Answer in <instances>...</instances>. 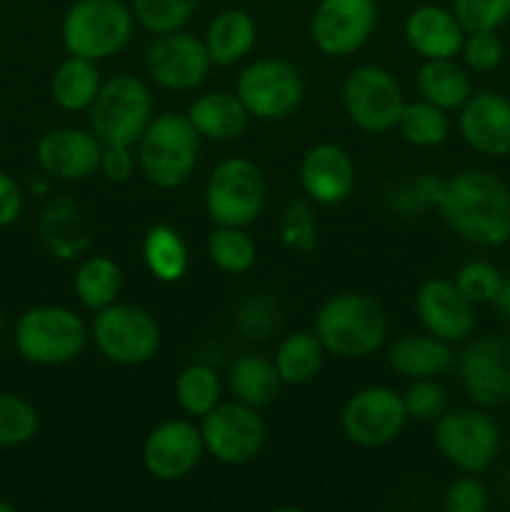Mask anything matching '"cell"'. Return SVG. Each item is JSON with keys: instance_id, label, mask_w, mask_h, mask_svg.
I'll list each match as a JSON object with an SVG mask.
<instances>
[{"instance_id": "obj_5", "label": "cell", "mask_w": 510, "mask_h": 512, "mask_svg": "<svg viewBox=\"0 0 510 512\" xmlns=\"http://www.w3.org/2000/svg\"><path fill=\"white\" fill-rule=\"evenodd\" d=\"M133 10L120 0H75L63 18V48L75 58L108 60L133 38Z\"/></svg>"}, {"instance_id": "obj_19", "label": "cell", "mask_w": 510, "mask_h": 512, "mask_svg": "<svg viewBox=\"0 0 510 512\" xmlns=\"http://www.w3.org/2000/svg\"><path fill=\"white\" fill-rule=\"evenodd\" d=\"M415 310L423 328L445 343H460L475 328V305L460 293L455 280H425L415 293Z\"/></svg>"}, {"instance_id": "obj_28", "label": "cell", "mask_w": 510, "mask_h": 512, "mask_svg": "<svg viewBox=\"0 0 510 512\" xmlns=\"http://www.w3.org/2000/svg\"><path fill=\"white\" fill-rule=\"evenodd\" d=\"M418 90L420 98L443 110H460L473 95L470 75L463 65L455 63V58L425 60L418 70Z\"/></svg>"}, {"instance_id": "obj_24", "label": "cell", "mask_w": 510, "mask_h": 512, "mask_svg": "<svg viewBox=\"0 0 510 512\" xmlns=\"http://www.w3.org/2000/svg\"><path fill=\"white\" fill-rule=\"evenodd\" d=\"M388 365L400 378H438L453 365V350H450V343L430 333L400 335L388 348Z\"/></svg>"}, {"instance_id": "obj_13", "label": "cell", "mask_w": 510, "mask_h": 512, "mask_svg": "<svg viewBox=\"0 0 510 512\" xmlns=\"http://www.w3.org/2000/svg\"><path fill=\"white\" fill-rule=\"evenodd\" d=\"M408 420L403 395L385 385H368L353 393L340 415L345 438L360 448H383L393 443Z\"/></svg>"}, {"instance_id": "obj_21", "label": "cell", "mask_w": 510, "mask_h": 512, "mask_svg": "<svg viewBox=\"0 0 510 512\" xmlns=\"http://www.w3.org/2000/svg\"><path fill=\"white\" fill-rule=\"evenodd\" d=\"M300 188L315 205H338L355 188V163L348 150L318 143L300 160Z\"/></svg>"}, {"instance_id": "obj_41", "label": "cell", "mask_w": 510, "mask_h": 512, "mask_svg": "<svg viewBox=\"0 0 510 512\" xmlns=\"http://www.w3.org/2000/svg\"><path fill=\"white\" fill-rule=\"evenodd\" d=\"M443 508L448 512H485L488 510V488L475 473H465L453 480L445 490Z\"/></svg>"}, {"instance_id": "obj_43", "label": "cell", "mask_w": 510, "mask_h": 512, "mask_svg": "<svg viewBox=\"0 0 510 512\" xmlns=\"http://www.w3.org/2000/svg\"><path fill=\"white\" fill-rule=\"evenodd\" d=\"M23 188L13 175L0 170V228H8L23 213Z\"/></svg>"}, {"instance_id": "obj_7", "label": "cell", "mask_w": 510, "mask_h": 512, "mask_svg": "<svg viewBox=\"0 0 510 512\" xmlns=\"http://www.w3.org/2000/svg\"><path fill=\"white\" fill-rule=\"evenodd\" d=\"M90 338L105 360L115 365L150 363L160 350V325L148 310L128 303H110L95 310Z\"/></svg>"}, {"instance_id": "obj_4", "label": "cell", "mask_w": 510, "mask_h": 512, "mask_svg": "<svg viewBox=\"0 0 510 512\" xmlns=\"http://www.w3.org/2000/svg\"><path fill=\"white\" fill-rule=\"evenodd\" d=\"M90 328L65 305H35L18 318L13 330L15 350L23 360L43 368L65 365L88 345Z\"/></svg>"}, {"instance_id": "obj_12", "label": "cell", "mask_w": 510, "mask_h": 512, "mask_svg": "<svg viewBox=\"0 0 510 512\" xmlns=\"http://www.w3.org/2000/svg\"><path fill=\"white\" fill-rule=\"evenodd\" d=\"M403 90L400 83L378 65H360L345 78L343 108L350 123L363 133L383 135L398 125L403 113Z\"/></svg>"}, {"instance_id": "obj_30", "label": "cell", "mask_w": 510, "mask_h": 512, "mask_svg": "<svg viewBox=\"0 0 510 512\" xmlns=\"http://www.w3.org/2000/svg\"><path fill=\"white\" fill-rule=\"evenodd\" d=\"M325 348L318 335L308 330H298L283 338V343L275 350V370H278L283 385H305L318 378L323 368Z\"/></svg>"}, {"instance_id": "obj_38", "label": "cell", "mask_w": 510, "mask_h": 512, "mask_svg": "<svg viewBox=\"0 0 510 512\" xmlns=\"http://www.w3.org/2000/svg\"><path fill=\"white\" fill-rule=\"evenodd\" d=\"M465 33L498 30L510 18V0H453L450 8Z\"/></svg>"}, {"instance_id": "obj_15", "label": "cell", "mask_w": 510, "mask_h": 512, "mask_svg": "<svg viewBox=\"0 0 510 512\" xmlns=\"http://www.w3.org/2000/svg\"><path fill=\"white\" fill-rule=\"evenodd\" d=\"M375 20V0H320L310 20V35L323 55L348 58L368 43Z\"/></svg>"}, {"instance_id": "obj_18", "label": "cell", "mask_w": 510, "mask_h": 512, "mask_svg": "<svg viewBox=\"0 0 510 512\" xmlns=\"http://www.w3.org/2000/svg\"><path fill=\"white\" fill-rule=\"evenodd\" d=\"M103 143L93 130L55 128L45 133L35 145V160L48 178L63 183H78L90 178L100 168Z\"/></svg>"}, {"instance_id": "obj_26", "label": "cell", "mask_w": 510, "mask_h": 512, "mask_svg": "<svg viewBox=\"0 0 510 512\" xmlns=\"http://www.w3.org/2000/svg\"><path fill=\"white\" fill-rule=\"evenodd\" d=\"M100 85H103V78H100L98 63L68 55L55 68L50 93H53L58 108L68 110V113H83L93 105L95 95L100 93Z\"/></svg>"}, {"instance_id": "obj_36", "label": "cell", "mask_w": 510, "mask_h": 512, "mask_svg": "<svg viewBox=\"0 0 510 512\" xmlns=\"http://www.w3.org/2000/svg\"><path fill=\"white\" fill-rule=\"evenodd\" d=\"M195 5L198 0H130L133 18L153 35L183 30L195 13Z\"/></svg>"}, {"instance_id": "obj_42", "label": "cell", "mask_w": 510, "mask_h": 512, "mask_svg": "<svg viewBox=\"0 0 510 512\" xmlns=\"http://www.w3.org/2000/svg\"><path fill=\"white\" fill-rule=\"evenodd\" d=\"M135 165H138V155L133 153V145H118V143H105L103 153H100V168L105 180L110 183H125L133 178Z\"/></svg>"}, {"instance_id": "obj_17", "label": "cell", "mask_w": 510, "mask_h": 512, "mask_svg": "<svg viewBox=\"0 0 510 512\" xmlns=\"http://www.w3.org/2000/svg\"><path fill=\"white\" fill-rule=\"evenodd\" d=\"M205 455L200 425L175 418L155 425L143 443V468L160 483H175L193 473Z\"/></svg>"}, {"instance_id": "obj_44", "label": "cell", "mask_w": 510, "mask_h": 512, "mask_svg": "<svg viewBox=\"0 0 510 512\" xmlns=\"http://www.w3.org/2000/svg\"><path fill=\"white\" fill-rule=\"evenodd\" d=\"M493 305H495V310H498L500 318H503L505 323L510 325V278L503 280V285H500V290H498V295H495Z\"/></svg>"}, {"instance_id": "obj_1", "label": "cell", "mask_w": 510, "mask_h": 512, "mask_svg": "<svg viewBox=\"0 0 510 512\" xmlns=\"http://www.w3.org/2000/svg\"><path fill=\"white\" fill-rule=\"evenodd\" d=\"M455 235L498 248L510 240V188L488 170H460L445 180L438 203Z\"/></svg>"}, {"instance_id": "obj_14", "label": "cell", "mask_w": 510, "mask_h": 512, "mask_svg": "<svg viewBox=\"0 0 510 512\" xmlns=\"http://www.w3.org/2000/svg\"><path fill=\"white\" fill-rule=\"evenodd\" d=\"M460 385L480 408L510 403V338L480 335L458 358Z\"/></svg>"}, {"instance_id": "obj_11", "label": "cell", "mask_w": 510, "mask_h": 512, "mask_svg": "<svg viewBox=\"0 0 510 512\" xmlns=\"http://www.w3.org/2000/svg\"><path fill=\"white\" fill-rule=\"evenodd\" d=\"M205 455L225 465H245L263 453L265 420L258 408L238 403H218L205 418H200Z\"/></svg>"}, {"instance_id": "obj_8", "label": "cell", "mask_w": 510, "mask_h": 512, "mask_svg": "<svg viewBox=\"0 0 510 512\" xmlns=\"http://www.w3.org/2000/svg\"><path fill=\"white\" fill-rule=\"evenodd\" d=\"M265 208V178L248 158L220 160L205 183V213L215 225L245 228Z\"/></svg>"}, {"instance_id": "obj_35", "label": "cell", "mask_w": 510, "mask_h": 512, "mask_svg": "<svg viewBox=\"0 0 510 512\" xmlns=\"http://www.w3.org/2000/svg\"><path fill=\"white\" fill-rule=\"evenodd\" d=\"M40 430V415L30 400L0 390V450L30 443Z\"/></svg>"}, {"instance_id": "obj_23", "label": "cell", "mask_w": 510, "mask_h": 512, "mask_svg": "<svg viewBox=\"0 0 510 512\" xmlns=\"http://www.w3.org/2000/svg\"><path fill=\"white\" fill-rule=\"evenodd\" d=\"M185 115L200 138L215 140V143H225V140H235L238 135H243L250 118L238 95L225 93V90L198 95Z\"/></svg>"}, {"instance_id": "obj_20", "label": "cell", "mask_w": 510, "mask_h": 512, "mask_svg": "<svg viewBox=\"0 0 510 512\" xmlns=\"http://www.w3.org/2000/svg\"><path fill=\"white\" fill-rule=\"evenodd\" d=\"M458 128L475 153L505 158L510 155V100L493 90L473 93L460 108Z\"/></svg>"}, {"instance_id": "obj_32", "label": "cell", "mask_w": 510, "mask_h": 512, "mask_svg": "<svg viewBox=\"0 0 510 512\" xmlns=\"http://www.w3.org/2000/svg\"><path fill=\"white\" fill-rule=\"evenodd\" d=\"M175 400L188 418H205L223 398L220 375L205 363H190L175 378Z\"/></svg>"}, {"instance_id": "obj_2", "label": "cell", "mask_w": 510, "mask_h": 512, "mask_svg": "<svg viewBox=\"0 0 510 512\" xmlns=\"http://www.w3.org/2000/svg\"><path fill=\"white\" fill-rule=\"evenodd\" d=\"M315 335L325 353L343 360H360L383 348L388 318L380 303L365 293H338L315 313Z\"/></svg>"}, {"instance_id": "obj_29", "label": "cell", "mask_w": 510, "mask_h": 512, "mask_svg": "<svg viewBox=\"0 0 510 512\" xmlns=\"http://www.w3.org/2000/svg\"><path fill=\"white\" fill-rule=\"evenodd\" d=\"M143 260L160 283H178L188 273V245L173 225H153L143 238Z\"/></svg>"}, {"instance_id": "obj_22", "label": "cell", "mask_w": 510, "mask_h": 512, "mask_svg": "<svg viewBox=\"0 0 510 512\" xmlns=\"http://www.w3.org/2000/svg\"><path fill=\"white\" fill-rule=\"evenodd\" d=\"M405 40L423 60H448L460 55L465 40L463 25L453 10L440 5H420L405 18Z\"/></svg>"}, {"instance_id": "obj_39", "label": "cell", "mask_w": 510, "mask_h": 512, "mask_svg": "<svg viewBox=\"0 0 510 512\" xmlns=\"http://www.w3.org/2000/svg\"><path fill=\"white\" fill-rule=\"evenodd\" d=\"M403 403L408 418L420 420V423H430V420H438L445 413V408H448V393H445V388L435 378L413 380L410 388L405 390Z\"/></svg>"}, {"instance_id": "obj_40", "label": "cell", "mask_w": 510, "mask_h": 512, "mask_svg": "<svg viewBox=\"0 0 510 512\" xmlns=\"http://www.w3.org/2000/svg\"><path fill=\"white\" fill-rule=\"evenodd\" d=\"M460 55L465 60V68L473 73H493L503 63L505 48L495 30H480V33H465Z\"/></svg>"}, {"instance_id": "obj_31", "label": "cell", "mask_w": 510, "mask_h": 512, "mask_svg": "<svg viewBox=\"0 0 510 512\" xmlns=\"http://www.w3.org/2000/svg\"><path fill=\"white\" fill-rule=\"evenodd\" d=\"M73 288L80 305L95 313V310L118 300L120 288H123L120 265L113 258H108V255H90L75 270Z\"/></svg>"}, {"instance_id": "obj_9", "label": "cell", "mask_w": 510, "mask_h": 512, "mask_svg": "<svg viewBox=\"0 0 510 512\" xmlns=\"http://www.w3.org/2000/svg\"><path fill=\"white\" fill-rule=\"evenodd\" d=\"M235 95L253 118L283 120L303 103L305 83L300 70L288 60L260 58L245 65L238 75Z\"/></svg>"}, {"instance_id": "obj_3", "label": "cell", "mask_w": 510, "mask_h": 512, "mask_svg": "<svg viewBox=\"0 0 510 512\" xmlns=\"http://www.w3.org/2000/svg\"><path fill=\"white\" fill-rule=\"evenodd\" d=\"M200 135L190 125L188 115H153L145 133L135 143L138 168L148 183L160 190L180 188L193 175L200 153Z\"/></svg>"}, {"instance_id": "obj_6", "label": "cell", "mask_w": 510, "mask_h": 512, "mask_svg": "<svg viewBox=\"0 0 510 512\" xmlns=\"http://www.w3.org/2000/svg\"><path fill=\"white\" fill-rule=\"evenodd\" d=\"M90 130L100 143L133 145L153 120V93L135 75H115L100 85L88 108Z\"/></svg>"}, {"instance_id": "obj_34", "label": "cell", "mask_w": 510, "mask_h": 512, "mask_svg": "<svg viewBox=\"0 0 510 512\" xmlns=\"http://www.w3.org/2000/svg\"><path fill=\"white\" fill-rule=\"evenodd\" d=\"M208 255L215 268L225 275H245L255 265L258 250L243 228L215 225L208 238Z\"/></svg>"}, {"instance_id": "obj_37", "label": "cell", "mask_w": 510, "mask_h": 512, "mask_svg": "<svg viewBox=\"0 0 510 512\" xmlns=\"http://www.w3.org/2000/svg\"><path fill=\"white\" fill-rule=\"evenodd\" d=\"M503 280L500 270L485 260H470L455 273V285L473 305L493 303Z\"/></svg>"}, {"instance_id": "obj_16", "label": "cell", "mask_w": 510, "mask_h": 512, "mask_svg": "<svg viewBox=\"0 0 510 512\" xmlns=\"http://www.w3.org/2000/svg\"><path fill=\"white\" fill-rule=\"evenodd\" d=\"M145 68L160 88L190 93L205 83L213 63L203 40L175 30V33L155 35L145 53Z\"/></svg>"}, {"instance_id": "obj_10", "label": "cell", "mask_w": 510, "mask_h": 512, "mask_svg": "<svg viewBox=\"0 0 510 512\" xmlns=\"http://www.w3.org/2000/svg\"><path fill=\"white\" fill-rule=\"evenodd\" d=\"M435 448L463 473H485L500 453V428L480 410H453L435 420Z\"/></svg>"}, {"instance_id": "obj_25", "label": "cell", "mask_w": 510, "mask_h": 512, "mask_svg": "<svg viewBox=\"0 0 510 512\" xmlns=\"http://www.w3.org/2000/svg\"><path fill=\"white\" fill-rule=\"evenodd\" d=\"M258 38V25L253 15L240 8L220 10L205 28V50L210 55V63L218 68H230L248 58Z\"/></svg>"}, {"instance_id": "obj_33", "label": "cell", "mask_w": 510, "mask_h": 512, "mask_svg": "<svg viewBox=\"0 0 510 512\" xmlns=\"http://www.w3.org/2000/svg\"><path fill=\"white\" fill-rule=\"evenodd\" d=\"M395 130L403 135L405 143L415 145V148H438L450 135L448 110L423 98L415 103H405Z\"/></svg>"}, {"instance_id": "obj_27", "label": "cell", "mask_w": 510, "mask_h": 512, "mask_svg": "<svg viewBox=\"0 0 510 512\" xmlns=\"http://www.w3.org/2000/svg\"><path fill=\"white\" fill-rule=\"evenodd\" d=\"M278 370L273 360L263 355H243L233 363L228 373V388L238 403L250 405V408H268L280 393Z\"/></svg>"}, {"instance_id": "obj_45", "label": "cell", "mask_w": 510, "mask_h": 512, "mask_svg": "<svg viewBox=\"0 0 510 512\" xmlns=\"http://www.w3.org/2000/svg\"><path fill=\"white\" fill-rule=\"evenodd\" d=\"M0 512H15V505L8 503V500L0 498Z\"/></svg>"}]
</instances>
